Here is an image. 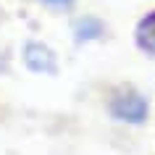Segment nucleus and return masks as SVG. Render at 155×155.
<instances>
[{
    "instance_id": "f257e3e1",
    "label": "nucleus",
    "mask_w": 155,
    "mask_h": 155,
    "mask_svg": "<svg viewBox=\"0 0 155 155\" xmlns=\"http://www.w3.org/2000/svg\"><path fill=\"white\" fill-rule=\"evenodd\" d=\"M108 113L113 116L116 121L121 124H131V126H139V124L147 121L150 116V103L142 92H137L134 87H118V90L110 95L108 100Z\"/></svg>"
},
{
    "instance_id": "f03ea898",
    "label": "nucleus",
    "mask_w": 155,
    "mask_h": 155,
    "mask_svg": "<svg viewBox=\"0 0 155 155\" xmlns=\"http://www.w3.org/2000/svg\"><path fill=\"white\" fill-rule=\"evenodd\" d=\"M24 66L34 74H55L58 71V61L55 53L45 45V42H26L24 45Z\"/></svg>"
},
{
    "instance_id": "7ed1b4c3",
    "label": "nucleus",
    "mask_w": 155,
    "mask_h": 155,
    "mask_svg": "<svg viewBox=\"0 0 155 155\" xmlns=\"http://www.w3.org/2000/svg\"><path fill=\"white\" fill-rule=\"evenodd\" d=\"M134 45H137L145 55L155 58V8L147 11L145 16L134 26Z\"/></svg>"
},
{
    "instance_id": "20e7f679",
    "label": "nucleus",
    "mask_w": 155,
    "mask_h": 155,
    "mask_svg": "<svg viewBox=\"0 0 155 155\" xmlns=\"http://www.w3.org/2000/svg\"><path fill=\"white\" fill-rule=\"evenodd\" d=\"M76 40L79 42H87V40H95V37H100L103 34V24H100L97 18L92 16H84L82 21H76Z\"/></svg>"
},
{
    "instance_id": "39448f33",
    "label": "nucleus",
    "mask_w": 155,
    "mask_h": 155,
    "mask_svg": "<svg viewBox=\"0 0 155 155\" xmlns=\"http://www.w3.org/2000/svg\"><path fill=\"white\" fill-rule=\"evenodd\" d=\"M45 5H50V8H55V11H68L76 3V0H42Z\"/></svg>"
}]
</instances>
